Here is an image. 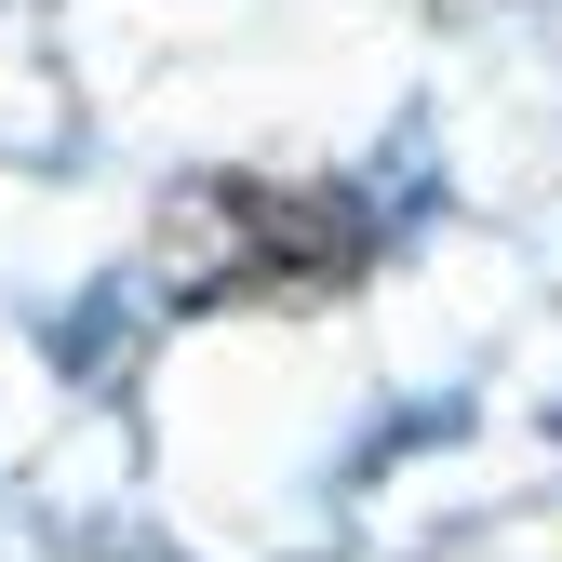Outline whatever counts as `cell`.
Masks as SVG:
<instances>
[{"label": "cell", "mask_w": 562, "mask_h": 562, "mask_svg": "<svg viewBox=\"0 0 562 562\" xmlns=\"http://www.w3.org/2000/svg\"><path fill=\"white\" fill-rule=\"evenodd\" d=\"M389 268V215L348 175H175L148 215V295L175 322H241V308H348Z\"/></svg>", "instance_id": "6da1fadb"}]
</instances>
